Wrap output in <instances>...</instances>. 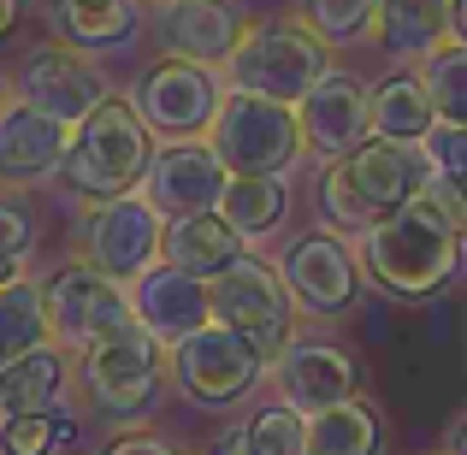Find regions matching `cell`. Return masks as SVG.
<instances>
[{
	"label": "cell",
	"mask_w": 467,
	"mask_h": 455,
	"mask_svg": "<svg viewBox=\"0 0 467 455\" xmlns=\"http://www.w3.org/2000/svg\"><path fill=\"white\" fill-rule=\"evenodd\" d=\"M438 166L426 154V142H390L367 137L355 154L331 160L319 171V213L326 231H367L385 213H397L402 202H420L432 190Z\"/></svg>",
	"instance_id": "obj_1"
},
{
	"label": "cell",
	"mask_w": 467,
	"mask_h": 455,
	"mask_svg": "<svg viewBox=\"0 0 467 455\" xmlns=\"http://www.w3.org/2000/svg\"><path fill=\"white\" fill-rule=\"evenodd\" d=\"M361 273L373 278L379 290L402 302H420L432 290H444L456 278V261H462V237L444 213H438L432 195L420 202H402L397 213H385L379 225L361 231Z\"/></svg>",
	"instance_id": "obj_2"
},
{
	"label": "cell",
	"mask_w": 467,
	"mask_h": 455,
	"mask_svg": "<svg viewBox=\"0 0 467 455\" xmlns=\"http://www.w3.org/2000/svg\"><path fill=\"white\" fill-rule=\"evenodd\" d=\"M149 125L130 101H113L107 95L78 130H71V154L59 166V178L71 183L89 202H107V195H125L137 178H149Z\"/></svg>",
	"instance_id": "obj_3"
},
{
	"label": "cell",
	"mask_w": 467,
	"mask_h": 455,
	"mask_svg": "<svg viewBox=\"0 0 467 455\" xmlns=\"http://www.w3.org/2000/svg\"><path fill=\"white\" fill-rule=\"evenodd\" d=\"M207 142L225 160L231 178H285V171L308 154L296 107L266 101V95H249V89H231L225 101H219V119H213V130H207Z\"/></svg>",
	"instance_id": "obj_4"
},
{
	"label": "cell",
	"mask_w": 467,
	"mask_h": 455,
	"mask_svg": "<svg viewBox=\"0 0 467 455\" xmlns=\"http://www.w3.org/2000/svg\"><path fill=\"white\" fill-rule=\"evenodd\" d=\"M225 66H231V89H249V95H266V101L296 107L331 71V47L319 42L308 24L273 18V24L243 30V42L231 47Z\"/></svg>",
	"instance_id": "obj_5"
},
{
	"label": "cell",
	"mask_w": 467,
	"mask_h": 455,
	"mask_svg": "<svg viewBox=\"0 0 467 455\" xmlns=\"http://www.w3.org/2000/svg\"><path fill=\"white\" fill-rule=\"evenodd\" d=\"M78 378L89 390V402L113 420H142L154 414L160 390L171 378V361H166V343H154L142 326L119 331V337H101L95 349L78 355Z\"/></svg>",
	"instance_id": "obj_6"
},
{
	"label": "cell",
	"mask_w": 467,
	"mask_h": 455,
	"mask_svg": "<svg viewBox=\"0 0 467 455\" xmlns=\"http://www.w3.org/2000/svg\"><path fill=\"white\" fill-rule=\"evenodd\" d=\"M171 385L202 408H231L243 402L266 373V355L254 349L243 331H231L225 319H207L202 331H190L183 343H171Z\"/></svg>",
	"instance_id": "obj_7"
},
{
	"label": "cell",
	"mask_w": 467,
	"mask_h": 455,
	"mask_svg": "<svg viewBox=\"0 0 467 455\" xmlns=\"http://www.w3.org/2000/svg\"><path fill=\"white\" fill-rule=\"evenodd\" d=\"M207 296H213V319H225L231 331H243L266 361H278V355L296 343V296H290L285 273L261 266L254 254H243L231 273H219L213 284H207Z\"/></svg>",
	"instance_id": "obj_8"
},
{
	"label": "cell",
	"mask_w": 467,
	"mask_h": 455,
	"mask_svg": "<svg viewBox=\"0 0 467 455\" xmlns=\"http://www.w3.org/2000/svg\"><path fill=\"white\" fill-rule=\"evenodd\" d=\"M42 307H47V337L59 349H95L101 337H119V331L137 326L130 314V290L113 284L107 273L83 266H59L54 278H42Z\"/></svg>",
	"instance_id": "obj_9"
},
{
	"label": "cell",
	"mask_w": 467,
	"mask_h": 455,
	"mask_svg": "<svg viewBox=\"0 0 467 455\" xmlns=\"http://www.w3.org/2000/svg\"><path fill=\"white\" fill-rule=\"evenodd\" d=\"M160 243H166V213L149 195H107L83 219V261L113 284H137L160 261Z\"/></svg>",
	"instance_id": "obj_10"
},
{
	"label": "cell",
	"mask_w": 467,
	"mask_h": 455,
	"mask_svg": "<svg viewBox=\"0 0 467 455\" xmlns=\"http://www.w3.org/2000/svg\"><path fill=\"white\" fill-rule=\"evenodd\" d=\"M219 101H225L219 78L207 66H195V59H166V66L142 71L137 89H130V107L142 113V125L160 130V137H171V142L213 130Z\"/></svg>",
	"instance_id": "obj_11"
},
{
	"label": "cell",
	"mask_w": 467,
	"mask_h": 455,
	"mask_svg": "<svg viewBox=\"0 0 467 455\" xmlns=\"http://www.w3.org/2000/svg\"><path fill=\"white\" fill-rule=\"evenodd\" d=\"M285 284L296 296L302 314H349L355 307V290H361V254L343 243V231H308L285 249Z\"/></svg>",
	"instance_id": "obj_12"
},
{
	"label": "cell",
	"mask_w": 467,
	"mask_h": 455,
	"mask_svg": "<svg viewBox=\"0 0 467 455\" xmlns=\"http://www.w3.org/2000/svg\"><path fill=\"white\" fill-rule=\"evenodd\" d=\"M12 83H18V101H30V107H42V113L66 119V125H83V119L107 101V78H101V71H95L83 54L54 47V42L30 47Z\"/></svg>",
	"instance_id": "obj_13"
},
{
	"label": "cell",
	"mask_w": 467,
	"mask_h": 455,
	"mask_svg": "<svg viewBox=\"0 0 467 455\" xmlns=\"http://www.w3.org/2000/svg\"><path fill=\"white\" fill-rule=\"evenodd\" d=\"M225 160L213 154V142H171V149H160L149 160V202L160 207L166 219L178 213H219V202H225Z\"/></svg>",
	"instance_id": "obj_14"
},
{
	"label": "cell",
	"mask_w": 467,
	"mask_h": 455,
	"mask_svg": "<svg viewBox=\"0 0 467 455\" xmlns=\"http://www.w3.org/2000/svg\"><path fill=\"white\" fill-rule=\"evenodd\" d=\"M125 290H130V314H137V326L149 331L154 343H166V349L213 319V296H207V284L190 278L183 266H171V261H154L149 273H142L137 284H125Z\"/></svg>",
	"instance_id": "obj_15"
},
{
	"label": "cell",
	"mask_w": 467,
	"mask_h": 455,
	"mask_svg": "<svg viewBox=\"0 0 467 455\" xmlns=\"http://www.w3.org/2000/svg\"><path fill=\"white\" fill-rule=\"evenodd\" d=\"M296 119H302L308 154H326V160L355 154L367 137H373V101H367V89L355 78H343V71H326V78L302 95Z\"/></svg>",
	"instance_id": "obj_16"
},
{
	"label": "cell",
	"mask_w": 467,
	"mask_h": 455,
	"mask_svg": "<svg viewBox=\"0 0 467 455\" xmlns=\"http://www.w3.org/2000/svg\"><path fill=\"white\" fill-rule=\"evenodd\" d=\"M355 355L349 349H337V343H290L285 355L273 361V385H278V397L290 402L296 414H326V408H337V402H349L355 397Z\"/></svg>",
	"instance_id": "obj_17"
},
{
	"label": "cell",
	"mask_w": 467,
	"mask_h": 455,
	"mask_svg": "<svg viewBox=\"0 0 467 455\" xmlns=\"http://www.w3.org/2000/svg\"><path fill=\"white\" fill-rule=\"evenodd\" d=\"M71 130L66 119L42 113L30 101L0 107V183H42L66 166L71 154Z\"/></svg>",
	"instance_id": "obj_18"
},
{
	"label": "cell",
	"mask_w": 467,
	"mask_h": 455,
	"mask_svg": "<svg viewBox=\"0 0 467 455\" xmlns=\"http://www.w3.org/2000/svg\"><path fill=\"white\" fill-rule=\"evenodd\" d=\"M154 42L166 59H195V66H213L231 59V47L243 42V24L225 0H160L154 12Z\"/></svg>",
	"instance_id": "obj_19"
},
{
	"label": "cell",
	"mask_w": 467,
	"mask_h": 455,
	"mask_svg": "<svg viewBox=\"0 0 467 455\" xmlns=\"http://www.w3.org/2000/svg\"><path fill=\"white\" fill-rule=\"evenodd\" d=\"M160 261L183 266L190 278L213 284L219 273L243 261V231L231 225L225 213H178L166 219V243H160Z\"/></svg>",
	"instance_id": "obj_20"
},
{
	"label": "cell",
	"mask_w": 467,
	"mask_h": 455,
	"mask_svg": "<svg viewBox=\"0 0 467 455\" xmlns=\"http://www.w3.org/2000/svg\"><path fill=\"white\" fill-rule=\"evenodd\" d=\"M373 36L390 59H432L450 36V0H373Z\"/></svg>",
	"instance_id": "obj_21"
},
{
	"label": "cell",
	"mask_w": 467,
	"mask_h": 455,
	"mask_svg": "<svg viewBox=\"0 0 467 455\" xmlns=\"http://www.w3.org/2000/svg\"><path fill=\"white\" fill-rule=\"evenodd\" d=\"M66 378H71V367H66V355H59V343H42V349L6 361V367H0L6 414H59Z\"/></svg>",
	"instance_id": "obj_22"
},
{
	"label": "cell",
	"mask_w": 467,
	"mask_h": 455,
	"mask_svg": "<svg viewBox=\"0 0 467 455\" xmlns=\"http://www.w3.org/2000/svg\"><path fill=\"white\" fill-rule=\"evenodd\" d=\"M367 101H373V137L426 142V137H432V125H438L432 95H426L420 71H397V78H385L379 89H367Z\"/></svg>",
	"instance_id": "obj_23"
},
{
	"label": "cell",
	"mask_w": 467,
	"mask_h": 455,
	"mask_svg": "<svg viewBox=\"0 0 467 455\" xmlns=\"http://www.w3.org/2000/svg\"><path fill=\"white\" fill-rule=\"evenodd\" d=\"M47 337V307H42V284L30 278H0V367L18 355L42 349Z\"/></svg>",
	"instance_id": "obj_24"
},
{
	"label": "cell",
	"mask_w": 467,
	"mask_h": 455,
	"mask_svg": "<svg viewBox=\"0 0 467 455\" xmlns=\"http://www.w3.org/2000/svg\"><path fill=\"white\" fill-rule=\"evenodd\" d=\"M219 213L243 231V243L249 237H273V231L285 225V213H290V183L285 178H231Z\"/></svg>",
	"instance_id": "obj_25"
},
{
	"label": "cell",
	"mask_w": 467,
	"mask_h": 455,
	"mask_svg": "<svg viewBox=\"0 0 467 455\" xmlns=\"http://www.w3.org/2000/svg\"><path fill=\"white\" fill-rule=\"evenodd\" d=\"M373 450H379V420L355 397L308 420V455H373Z\"/></svg>",
	"instance_id": "obj_26"
},
{
	"label": "cell",
	"mask_w": 467,
	"mask_h": 455,
	"mask_svg": "<svg viewBox=\"0 0 467 455\" xmlns=\"http://www.w3.org/2000/svg\"><path fill=\"white\" fill-rule=\"evenodd\" d=\"M420 78H426V95H432L438 125H467V42L438 47L420 66Z\"/></svg>",
	"instance_id": "obj_27"
},
{
	"label": "cell",
	"mask_w": 467,
	"mask_h": 455,
	"mask_svg": "<svg viewBox=\"0 0 467 455\" xmlns=\"http://www.w3.org/2000/svg\"><path fill=\"white\" fill-rule=\"evenodd\" d=\"M59 24H66V36H78L89 47H113L137 30L130 0H59Z\"/></svg>",
	"instance_id": "obj_28"
},
{
	"label": "cell",
	"mask_w": 467,
	"mask_h": 455,
	"mask_svg": "<svg viewBox=\"0 0 467 455\" xmlns=\"http://www.w3.org/2000/svg\"><path fill=\"white\" fill-rule=\"evenodd\" d=\"M78 438V420L59 414H6L0 420V455H54Z\"/></svg>",
	"instance_id": "obj_29"
},
{
	"label": "cell",
	"mask_w": 467,
	"mask_h": 455,
	"mask_svg": "<svg viewBox=\"0 0 467 455\" xmlns=\"http://www.w3.org/2000/svg\"><path fill=\"white\" fill-rule=\"evenodd\" d=\"M243 444H249V455H308V414H296L290 402H273V408L249 414Z\"/></svg>",
	"instance_id": "obj_30"
},
{
	"label": "cell",
	"mask_w": 467,
	"mask_h": 455,
	"mask_svg": "<svg viewBox=\"0 0 467 455\" xmlns=\"http://www.w3.org/2000/svg\"><path fill=\"white\" fill-rule=\"evenodd\" d=\"M302 18L326 47H349L373 36V0H302Z\"/></svg>",
	"instance_id": "obj_31"
},
{
	"label": "cell",
	"mask_w": 467,
	"mask_h": 455,
	"mask_svg": "<svg viewBox=\"0 0 467 455\" xmlns=\"http://www.w3.org/2000/svg\"><path fill=\"white\" fill-rule=\"evenodd\" d=\"M30 243H36V219H30V207H24L18 195H0V278L18 273V261L30 254Z\"/></svg>",
	"instance_id": "obj_32"
},
{
	"label": "cell",
	"mask_w": 467,
	"mask_h": 455,
	"mask_svg": "<svg viewBox=\"0 0 467 455\" xmlns=\"http://www.w3.org/2000/svg\"><path fill=\"white\" fill-rule=\"evenodd\" d=\"M438 202V213L456 225V237L467 243V171H438L432 178V190H426Z\"/></svg>",
	"instance_id": "obj_33"
},
{
	"label": "cell",
	"mask_w": 467,
	"mask_h": 455,
	"mask_svg": "<svg viewBox=\"0 0 467 455\" xmlns=\"http://www.w3.org/2000/svg\"><path fill=\"white\" fill-rule=\"evenodd\" d=\"M426 154H432L438 171H467V125H432Z\"/></svg>",
	"instance_id": "obj_34"
},
{
	"label": "cell",
	"mask_w": 467,
	"mask_h": 455,
	"mask_svg": "<svg viewBox=\"0 0 467 455\" xmlns=\"http://www.w3.org/2000/svg\"><path fill=\"white\" fill-rule=\"evenodd\" d=\"M107 455H178L166 438H149V432H125L119 444H107Z\"/></svg>",
	"instance_id": "obj_35"
},
{
	"label": "cell",
	"mask_w": 467,
	"mask_h": 455,
	"mask_svg": "<svg viewBox=\"0 0 467 455\" xmlns=\"http://www.w3.org/2000/svg\"><path fill=\"white\" fill-rule=\"evenodd\" d=\"M450 36L467 42V0H450Z\"/></svg>",
	"instance_id": "obj_36"
},
{
	"label": "cell",
	"mask_w": 467,
	"mask_h": 455,
	"mask_svg": "<svg viewBox=\"0 0 467 455\" xmlns=\"http://www.w3.org/2000/svg\"><path fill=\"white\" fill-rule=\"evenodd\" d=\"M213 455H249V444H243V432H225V438L213 444Z\"/></svg>",
	"instance_id": "obj_37"
},
{
	"label": "cell",
	"mask_w": 467,
	"mask_h": 455,
	"mask_svg": "<svg viewBox=\"0 0 467 455\" xmlns=\"http://www.w3.org/2000/svg\"><path fill=\"white\" fill-rule=\"evenodd\" d=\"M450 455H467V414L456 420V432H450Z\"/></svg>",
	"instance_id": "obj_38"
},
{
	"label": "cell",
	"mask_w": 467,
	"mask_h": 455,
	"mask_svg": "<svg viewBox=\"0 0 467 455\" xmlns=\"http://www.w3.org/2000/svg\"><path fill=\"white\" fill-rule=\"evenodd\" d=\"M12 18H18V0H0V36L12 30Z\"/></svg>",
	"instance_id": "obj_39"
},
{
	"label": "cell",
	"mask_w": 467,
	"mask_h": 455,
	"mask_svg": "<svg viewBox=\"0 0 467 455\" xmlns=\"http://www.w3.org/2000/svg\"><path fill=\"white\" fill-rule=\"evenodd\" d=\"M0 420H6V390H0Z\"/></svg>",
	"instance_id": "obj_40"
}]
</instances>
